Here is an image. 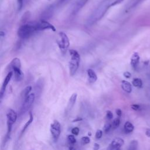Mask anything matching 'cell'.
<instances>
[{
  "label": "cell",
  "instance_id": "obj_1",
  "mask_svg": "<svg viewBox=\"0 0 150 150\" xmlns=\"http://www.w3.org/2000/svg\"><path fill=\"white\" fill-rule=\"evenodd\" d=\"M71 60L69 62V72L70 76H73L77 71L80 61L79 53L74 49L69 50Z\"/></svg>",
  "mask_w": 150,
  "mask_h": 150
},
{
  "label": "cell",
  "instance_id": "obj_2",
  "mask_svg": "<svg viewBox=\"0 0 150 150\" xmlns=\"http://www.w3.org/2000/svg\"><path fill=\"white\" fill-rule=\"evenodd\" d=\"M37 31L35 25L25 24L18 28L17 35L21 39H25L30 37Z\"/></svg>",
  "mask_w": 150,
  "mask_h": 150
},
{
  "label": "cell",
  "instance_id": "obj_3",
  "mask_svg": "<svg viewBox=\"0 0 150 150\" xmlns=\"http://www.w3.org/2000/svg\"><path fill=\"white\" fill-rule=\"evenodd\" d=\"M59 39L57 40L56 42L61 52L63 53H64L65 52H66V50H67L70 45L69 39L67 35L63 32H59Z\"/></svg>",
  "mask_w": 150,
  "mask_h": 150
},
{
  "label": "cell",
  "instance_id": "obj_4",
  "mask_svg": "<svg viewBox=\"0 0 150 150\" xmlns=\"http://www.w3.org/2000/svg\"><path fill=\"white\" fill-rule=\"evenodd\" d=\"M35 99V95L34 93L30 94L28 97H26L23 101L22 107L20 110V114L25 113L33 104Z\"/></svg>",
  "mask_w": 150,
  "mask_h": 150
},
{
  "label": "cell",
  "instance_id": "obj_5",
  "mask_svg": "<svg viewBox=\"0 0 150 150\" xmlns=\"http://www.w3.org/2000/svg\"><path fill=\"white\" fill-rule=\"evenodd\" d=\"M50 131L54 141H57L61 133V125L57 120H54L50 124Z\"/></svg>",
  "mask_w": 150,
  "mask_h": 150
},
{
  "label": "cell",
  "instance_id": "obj_6",
  "mask_svg": "<svg viewBox=\"0 0 150 150\" xmlns=\"http://www.w3.org/2000/svg\"><path fill=\"white\" fill-rule=\"evenodd\" d=\"M37 30H46V29H50L52 30L53 32L56 31V28L51 23H50L49 22H47L46 20L42 19L40 20L39 22H38L35 25Z\"/></svg>",
  "mask_w": 150,
  "mask_h": 150
},
{
  "label": "cell",
  "instance_id": "obj_7",
  "mask_svg": "<svg viewBox=\"0 0 150 150\" xmlns=\"http://www.w3.org/2000/svg\"><path fill=\"white\" fill-rule=\"evenodd\" d=\"M12 76H13V72L12 71L9 72L7 74V75L6 76V77H5V78L4 81H3V83H2L1 88V91H0V99H1V100H2V99L3 98V96L4 95L6 86H8L9 82L10 81Z\"/></svg>",
  "mask_w": 150,
  "mask_h": 150
},
{
  "label": "cell",
  "instance_id": "obj_8",
  "mask_svg": "<svg viewBox=\"0 0 150 150\" xmlns=\"http://www.w3.org/2000/svg\"><path fill=\"white\" fill-rule=\"evenodd\" d=\"M124 144V141L121 138H115L111 141L110 144L111 150H117Z\"/></svg>",
  "mask_w": 150,
  "mask_h": 150
},
{
  "label": "cell",
  "instance_id": "obj_9",
  "mask_svg": "<svg viewBox=\"0 0 150 150\" xmlns=\"http://www.w3.org/2000/svg\"><path fill=\"white\" fill-rule=\"evenodd\" d=\"M139 59H140V57L138 53L134 52L131 57V60H130L131 65L134 69H136V68L137 67L139 62Z\"/></svg>",
  "mask_w": 150,
  "mask_h": 150
},
{
  "label": "cell",
  "instance_id": "obj_10",
  "mask_svg": "<svg viewBox=\"0 0 150 150\" xmlns=\"http://www.w3.org/2000/svg\"><path fill=\"white\" fill-rule=\"evenodd\" d=\"M14 74V80L16 81H21L23 80L24 77V74L20 69H13Z\"/></svg>",
  "mask_w": 150,
  "mask_h": 150
},
{
  "label": "cell",
  "instance_id": "obj_11",
  "mask_svg": "<svg viewBox=\"0 0 150 150\" xmlns=\"http://www.w3.org/2000/svg\"><path fill=\"white\" fill-rule=\"evenodd\" d=\"M88 81L90 83H95L97 80V76L94 71L91 69H88L87 70Z\"/></svg>",
  "mask_w": 150,
  "mask_h": 150
},
{
  "label": "cell",
  "instance_id": "obj_12",
  "mask_svg": "<svg viewBox=\"0 0 150 150\" xmlns=\"http://www.w3.org/2000/svg\"><path fill=\"white\" fill-rule=\"evenodd\" d=\"M122 89L126 93H130L132 91V86L131 84L126 80H122L121 84Z\"/></svg>",
  "mask_w": 150,
  "mask_h": 150
},
{
  "label": "cell",
  "instance_id": "obj_13",
  "mask_svg": "<svg viewBox=\"0 0 150 150\" xmlns=\"http://www.w3.org/2000/svg\"><path fill=\"white\" fill-rule=\"evenodd\" d=\"M10 65L12 69H20L21 68V62L18 57L13 58L11 62Z\"/></svg>",
  "mask_w": 150,
  "mask_h": 150
},
{
  "label": "cell",
  "instance_id": "obj_14",
  "mask_svg": "<svg viewBox=\"0 0 150 150\" xmlns=\"http://www.w3.org/2000/svg\"><path fill=\"white\" fill-rule=\"evenodd\" d=\"M124 129L125 133L128 134V133H131L132 132L134 129V125L130 122L129 121H127L125 122V123L124 124Z\"/></svg>",
  "mask_w": 150,
  "mask_h": 150
},
{
  "label": "cell",
  "instance_id": "obj_15",
  "mask_svg": "<svg viewBox=\"0 0 150 150\" xmlns=\"http://www.w3.org/2000/svg\"><path fill=\"white\" fill-rule=\"evenodd\" d=\"M88 0H79L76 4V6L74 8V11H73V12L74 13H76L81 8H82L83 7V6L87 3Z\"/></svg>",
  "mask_w": 150,
  "mask_h": 150
},
{
  "label": "cell",
  "instance_id": "obj_16",
  "mask_svg": "<svg viewBox=\"0 0 150 150\" xmlns=\"http://www.w3.org/2000/svg\"><path fill=\"white\" fill-rule=\"evenodd\" d=\"M33 114L32 113L31 111L29 112V120L26 122V124H25V125L23 126L22 131H21V134H22L25 131V130L28 128V127L30 125V124L33 122Z\"/></svg>",
  "mask_w": 150,
  "mask_h": 150
},
{
  "label": "cell",
  "instance_id": "obj_17",
  "mask_svg": "<svg viewBox=\"0 0 150 150\" xmlns=\"http://www.w3.org/2000/svg\"><path fill=\"white\" fill-rule=\"evenodd\" d=\"M132 85L137 88H141L142 87V81L139 78H135L132 81Z\"/></svg>",
  "mask_w": 150,
  "mask_h": 150
},
{
  "label": "cell",
  "instance_id": "obj_18",
  "mask_svg": "<svg viewBox=\"0 0 150 150\" xmlns=\"http://www.w3.org/2000/svg\"><path fill=\"white\" fill-rule=\"evenodd\" d=\"M32 90V87L30 86H26L24 89L22 91V93H21V96L25 99L26 97H28L30 94V92Z\"/></svg>",
  "mask_w": 150,
  "mask_h": 150
},
{
  "label": "cell",
  "instance_id": "obj_19",
  "mask_svg": "<svg viewBox=\"0 0 150 150\" xmlns=\"http://www.w3.org/2000/svg\"><path fill=\"white\" fill-rule=\"evenodd\" d=\"M138 146V142L136 140H132L130 142L128 150H137Z\"/></svg>",
  "mask_w": 150,
  "mask_h": 150
},
{
  "label": "cell",
  "instance_id": "obj_20",
  "mask_svg": "<svg viewBox=\"0 0 150 150\" xmlns=\"http://www.w3.org/2000/svg\"><path fill=\"white\" fill-rule=\"evenodd\" d=\"M77 97V94L76 93H73L70 97L69 100V105L70 107H72L74 105V104H75V103L76 101Z\"/></svg>",
  "mask_w": 150,
  "mask_h": 150
},
{
  "label": "cell",
  "instance_id": "obj_21",
  "mask_svg": "<svg viewBox=\"0 0 150 150\" xmlns=\"http://www.w3.org/2000/svg\"><path fill=\"white\" fill-rule=\"evenodd\" d=\"M112 129H115L117 128H118L120 126V117L116 118H115L112 122Z\"/></svg>",
  "mask_w": 150,
  "mask_h": 150
},
{
  "label": "cell",
  "instance_id": "obj_22",
  "mask_svg": "<svg viewBox=\"0 0 150 150\" xmlns=\"http://www.w3.org/2000/svg\"><path fill=\"white\" fill-rule=\"evenodd\" d=\"M111 128H112V124H110V122H107L104 125L103 130H104V131L105 133H107V132H108L110 131V130L111 129Z\"/></svg>",
  "mask_w": 150,
  "mask_h": 150
},
{
  "label": "cell",
  "instance_id": "obj_23",
  "mask_svg": "<svg viewBox=\"0 0 150 150\" xmlns=\"http://www.w3.org/2000/svg\"><path fill=\"white\" fill-rule=\"evenodd\" d=\"M67 140L71 144H74L76 142V139L74 135H69L67 137Z\"/></svg>",
  "mask_w": 150,
  "mask_h": 150
},
{
  "label": "cell",
  "instance_id": "obj_24",
  "mask_svg": "<svg viewBox=\"0 0 150 150\" xmlns=\"http://www.w3.org/2000/svg\"><path fill=\"white\" fill-rule=\"evenodd\" d=\"M90 139L88 137H83L81 138V142L83 145L88 144L90 143Z\"/></svg>",
  "mask_w": 150,
  "mask_h": 150
},
{
  "label": "cell",
  "instance_id": "obj_25",
  "mask_svg": "<svg viewBox=\"0 0 150 150\" xmlns=\"http://www.w3.org/2000/svg\"><path fill=\"white\" fill-rule=\"evenodd\" d=\"M124 0H115L114 1V2H112V3H111L109 5V7H112V6H115L117 5H118V4H121L122 2H123Z\"/></svg>",
  "mask_w": 150,
  "mask_h": 150
},
{
  "label": "cell",
  "instance_id": "obj_26",
  "mask_svg": "<svg viewBox=\"0 0 150 150\" xmlns=\"http://www.w3.org/2000/svg\"><path fill=\"white\" fill-rule=\"evenodd\" d=\"M106 118L109 120H111L113 118V114L112 112L110 111V110H107L106 111Z\"/></svg>",
  "mask_w": 150,
  "mask_h": 150
},
{
  "label": "cell",
  "instance_id": "obj_27",
  "mask_svg": "<svg viewBox=\"0 0 150 150\" xmlns=\"http://www.w3.org/2000/svg\"><path fill=\"white\" fill-rule=\"evenodd\" d=\"M102 135H103V131L101 129H98L96 132V135H95V137L97 139H100L102 137Z\"/></svg>",
  "mask_w": 150,
  "mask_h": 150
},
{
  "label": "cell",
  "instance_id": "obj_28",
  "mask_svg": "<svg viewBox=\"0 0 150 150\" xmlns=\"http://www.w3.org/2000/svg\"><path fill=\"white\" fill-rule=\"evenodd\" d=\"M79 128L78 127H74L71 129V133L74 135H78L79 134Z\"/></svg>",
  "mask_w": 150,
  "mask_h": 150
},
{
  "label": "cell",
  "instance_id": "obj_29",
  "mask_svg": "<svg viewBox=\"0 0 150 150\" xmlns=\"http://www.w3.org/2000/svg\"><path fill=\"white\" fill-rule=\"evenodd\" d=\"M131 108L133 110L138 111V110H139L141 108V107H140L139 105L135 104H132V105H131Z\"/></svg>",
  "mask_w": 150,
  "mask_h": 150
},
{
  "label": "cell",
  "instance_id": "obj_30",
  "mask_svg": "<svg viewBox=\"0 0 150 150\" xmlns=\"http://www.w3.org/2000/svg\"><path fill=\"white\" fill-rule=\"evenodd\" d=\"M17 2H18V10L20 11V10H21V9L22 8L23 0H17Z\"/></svg>",
  "mask_w": 150,
  "mask_h": 150
},
{
  "label": "cell",
  "instance_id": "obj_31",
  "mask_svg": "<svg viewBox=\"0 0 150 150\" xmlns=\"http://www.w3.org/2000/svg\"><path fill=\"white\" fill-rule=\"evenodd\" d=\"M123 76L127 79H129L131 77V74L129 71H125L123 73Z\"/></svg>",
  "mask_w": 150,
  "mask_h": 150
},
{
  "label": "cell",
  "instance_id": "obj_32",
  "mask_svg": "<svg viewBox=\"0 0 150 150\" xmlns=\"http://www.w3.org/2000/svg\"><path fill=\"white\" fill-rule=\"evenodd\" d=\"M115 112H116V114H117V116L118 117H120L121 116V115H122V111L120 109H119V108L115 110Z\"/></svg>",
  "mask_w": 150,
  "mask_h": 150
},
{
  "label": "cell",
  "instance_id": "obj_33",
  "mask_svg": "<svg viewBox=\"0 0 150 150\" xmlns=\"http://www.w3.org/2000/svg\"><path fill=\"white\" fill-rule=\"evenodd\" d=\"M100 148V145L98 143H94L93 146V150H98Z\"/></svg>",
  "mask_w": 150,
  "mask_h": 150
},
{
  "label": "cell",
  "instance_id": "obj_34",
  "mask_svg": "<svg viewBox=\"0 0 150 150\" xmlns=\"http://www.w3.org/2000/svg\"><path fill=\"white\" fill-rule=\"evenodd\" d=\"M145 135L148 137H150V128H147L145 131Z\"/></svg>",
  "mask_w": 150,
  "mask_h": 150
},
{
  "label": "cell",
  "instance_id": "obj_35",
  "mask_svg": "<svg viewBox=\"0 0 150 150\" xmlns=\"http://www.w3.org/2000/svg\"><path fill=\"white\" fill-rule=\"evenodd\" d=\"M82 120H83L82 118H81V117H76V119L73 120V122H77V121H82Z\"/></svg>",
  "mask_w": 150,
  "mask_h": 150
},
{
  "label": "cell",
  "instance_id": "obj_36",
  "mask_svg": "<svg viewBox=\"0 0 150 150\" xmlns=\"http://www.w3.org/2000/svg\"><path fill=\"white\" fill-rule=\"evenodd\" d=\"M69 150H75V148L73 146H70L69 147Z\"/></svg>",
  "mask_w": 150,
  "mask_h": 150
},
{
  "label": "cell",
  "instance_id": "obj_37",
  "mask_svg": "<svg viewBox=\"0 0 150 150\" xmlns=\"http://www.w3.org/2000/svg\"><path fill=\"white\" fill-rule=\"evenodd\" d=\"M0 35H1V36H3L5 35V33H4L2 31H1V32H0Z\"/></svg>",
  "mask_w": 150,
  "mask_h": 150
},
{
  "label": "cell",
  "instance_id": "obj_38",
  "mask_svg": "<svg viewBox=\"0 0 150 150\" xmlns=\"http://www.w3.org/2000/svg\"><path fill=\"white\" fill-rule=\"evenodd\" d=\"M88 135H89V136H90V135H91V132H88Z\"/></svg>",
  "mask_w": 150,
  "mask_h": 150
},
{
  "label": "cell",
  "instance_id": "obj_39",
  "mask_svg": "<svg viewBox=\"0 0 150 150\" xmlns=\"http://www.w3.org/2000/svg\"><path fill=\"white\" fill-rule=\"evenodd\" d=\"M117 150H120V149H117Z\"/></svg>",
  "mask_w": 150,
  "mask_h": 150
},
{
  "label": "cell",
  "instance_id": "obj_40",
  "mask_svg": "<svg viewBox=\"0 0 150 150\" xmlns=\"http://www.w3.org/2000/svg\"><path fill=\"white\" fill-rule=\"evenodd\" d=\"M49 1H50V0H49Z\"/></svg>",
  "mask_w": 150,
  "mask_h": 150
}]
</instances>
